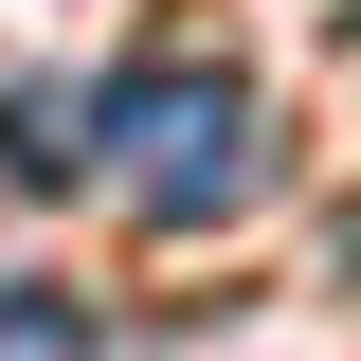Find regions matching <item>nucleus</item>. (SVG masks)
I'll use <instances>...</instances> for the list:
<instances>
[{"label": "nucleus", "mask_w": 361, "mask_h": 361, "mask_svg": "<svg viewBox=\"0 0 361 361\" xmlns=\"http://www.w3.org/2000/svg\"><path fill=\"white\" fill-rule=\"evenodd\" d=\"M90 163L127 180L163 235L235 217L271 180V127H253V73L235 54H145V73H109V109H90Z\"/></svg>", "instance_id": "nucleus-1"}, {"label": "nucleus", "mask_w": 361, "mask_h": 361, "mask_svg": "<svg viewBox=\"0 0 361 361\" xmlns=\"http://www.w3.org/2000/svg\"><path fill=\"white\" fill-rule=\"evenodd\" d=\"M0 361H90V289H37V271H0Z\"/></svg>", "instance_id": "nucleus-2"}]
</instances>
